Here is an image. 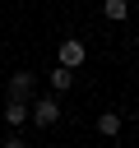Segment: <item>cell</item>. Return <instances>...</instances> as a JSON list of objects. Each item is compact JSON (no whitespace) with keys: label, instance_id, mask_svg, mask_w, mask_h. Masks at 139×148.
Returning <instances> with one entry per match:
<instances>
[{"label":"cell","instance_id":"1","mask_svg":"<svg viewBox=\"0 0 139 148\" xmlns=\"http://www.w3.org/2000/svg\"><path fill=\"white\" fill-rule=\"evenodd\" d=\"M32 125H37V130H56V125H60V102H56V92H51V97H32Z\"/></svg>","mask_w":139,"mask_h":148},{"label":"cell","instance_id":"2","mask_svg":"<svg viewBox=\"0 0 139 148\" xmlns=\"http://www.w3.org/2000/svg\"><path fill=\"white\" fill-rule=\"evenodd\" d=\"M0 120H5L9 130H23V125H32V102H19V97H9V102H5V111H0Z\"/></svg>","mask_w":139,"mask_h":148},{"label":"cell","instance_id":"3","mask_svg":"<svg viewBox=\"0 0 139 148\" xmlns=\"http://www.w3.org/2000/svg\"><path fill=\"white\" fill-rule=\"evenodd\" d=\"M56 60H60V65H70V69H79V65L88 60V46H83L79 37H65V42L56 46Z\"/></svg>","mask_w":139,"mask_h":148},{"label":"cell","instance_id":"4","mask_svg":"<svg viewBox=\"0 0 139 148\" xmlns=\"http://www.w3.org/2000/svg\"><path fill=\"white\" fill-rule=\"evenodd\" d=\"M9 97H19V102H32V97H37V74H28V69H14V79H9Z\"/></svg>","mask_w":139,"mask_h":148},{"label":"cell","instance_id":"5","mask_svg":"<svg viewBox=\"0 0 139 148\" xmlns=\"http://www.w3.org/2000/svg\"><path fill=\"white\" fill-rule=\"evenodd\" d=\"M46 83H51V92H70V88H74V69L56 60V65H51V74H46Z\"/></svg>","mask_w":139,"mask_h":148},{"label":"cell","instance_id":"6","mask_svg":"<svg viewBox=\"0 0 139 148\" xmlns=\"http://www.w3.org/2000/svg\"><path fill=\"white\" fill-rule=\"evenodd\" d=\"M120 125H125V120H120V111H102V116H97V134H102V139H116V134H120Z\"/></svg>","mask_w":139,"mask_h":148},{"label":"cell","instance_id":"7","mask_svg":"<svg viewBox=\"0 0 139 148\" xmlns=\"http://www.w3.org/2000/svg\"><path fill=\"white\" fill-rule=\"evenodd\" d=\"M102 14H107L111 23H125V18H130V0H102Z\"/></svg>","mask_w":139,"mask_h":148},{"label":"cell","instance_id":"8","mask_svg":"<svg viewBox=\"0 0 139 148\" xmlns=\"http://www.w3.org/2000/svg\"><path fill=\"white\" fill-rule=\"evenodd\" d=\"M0 148H28V143H23V134H19V130H14V134H9V139H5V143H0Z\"/></svg>","mask_w":139,"mask_h":148}]
</instances>
